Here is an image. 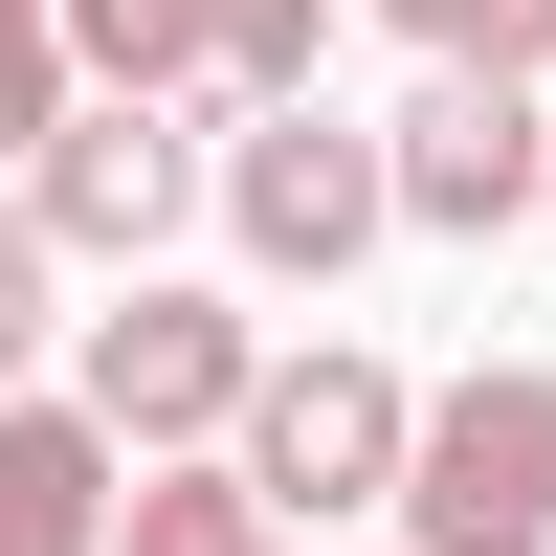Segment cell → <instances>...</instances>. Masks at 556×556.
Returning <instances> with one entry per match:
<instances>
[{
    "label": "cell",
    "instance_id": "4",
    "mask_svg": "<svg viewBox=\"0 0 556 556\" xmlns=\"http://www.w3.org/2000/svg\"><path fill=\"white\" fill-rule=\"evenodd\" d=\"M178 201H201V134H178V112H67V134L23 156V223H45V267H134V290H156Z\"/></svg>",
    "mask_w": 556,
    "mask_h": 556
},
{
    "label": "cell",
    "instance_id": "9",
    "mask_svg": "<svg viewBox=\"0 0 556 556\" xmlns=\"http://www.w3.org/2000/svg\"><path fill=\"white\" fill-rule=\"evenodd\" d=\"M424 67H468V89H556V0H379Z\"/></svg>",
    "mask_w": 556,
    "mask_h": 556
},
{
    "label": "cell",
    "instance_id": "1",
    "mask_svg": "<svg viewBox=\"0 0 556 556\" xmlns=\"http://www.w3.org/2000/svg\"><path fill=\"white\" fill-rule=\"evenodd\" d=\"M401 534H424V556H556V379H534V356H490V379L424 401Z\"/></svg>",
    "mask_w": 556,
    "mask_h": 556
},
{
    "label": "cell",
    "instance_id": "13",
    "mask_svg": "<svg viewBox=\"0 0 556 556\" xmlns=\"http://www.w3.org/2000/svg\"><path fill=\"white\" fill-rule=\"evenodd\" d=\"M45 290H67V267H45V223H23V201H0V379H23V356H45V334H67V312H45Z\"/></svg>",
    "mask_w": 556,
    "mask_h": 556
},
{
    "label": "cell",
    "instance_id": "14",
    "mask_svg": "<svg viewBox=\"0 0 556 556\" xmlns=\"http://www.w3.org/2000/svg\"><path fill=\"white\" fill-rule=\"evenodd\" d=\"M534 223H556V178H534Z\"/></svg>",
    "mask_w": 556,
    "mask_h": 556
},
{
    "label": "cell",
    "instance_id": "11",
    "mask_svg": "<svg viewBox=\"0 0 556 556\" xmlns=\"http://www.w3.org/2000/svg\"><path fill=\"white\" fill-rule=\"evenodd\" d=\"M312 67H334V0H223V89L245 112H312Z\"/></svg>",
    "mask_w": 556,
    "mask_h": 556
},
{
    "label": "cell",
    "instance_id": "12",
    "mask_svg": "<svg viewBox=\"0 0 556 556\" xmlns=\"http://www.w3.org/2000/svg\"><path fill=\"white\" fill-rule=\"evenodd\" d=\"M45 134H67V23L0 0V156H45Z\"/></svg>",
    "mask_w": 556,
    "mask_h": 556
},
{
    "label": "cell",
    "instance_id": "3",
    "mask_svg": "<svg viewBox=\"0 0 556 556\" xmlns=\"http://www.w3.org/2000/svg\"><path fill=\"white\" fill-rule=\"evenodd\" d=\"M245 379H267V334L223 290H134V312H89V445H223L245 424Z\"/></svg>",
    "mask_w": 556,
    "mask_h": 556
},
{
    "label": "cell",
    "instance_id": "6",
    "mask_svg": "<svg viewBox=\"0 0 556 556\" xmlns=\"http://www.w3.org/2000/svg\"><path fill=\"white\" fill-rule=\"evenodd\" d=\"M223 223H245V267H290V290H334L356 245H379V134H334V112H245L223 134Z\"/></svg>",
    "mask_w": 556,
    "mask_h": 556
},
{
    "label": "cell",
    "instance_id": "8",
    "mask_svg": "<svg viewBox=\"0 0 556 556\" xmlns=\"http://www.w3.org/2000/svg\"><path fill=\"white\" fill-rule=\"evenodd\" d=\"M67 23V67L112 89V112H178V89L223 67V0H45Z\"/></svg>",
    "mask_w": 556,
    "mask_h": 556
},
{
    "label": "cell",
    "instance_id": "10",
    "mask_svg": "<svg viewBox=\"0 0 556 556\" xmlns=\"http://www.w3.org/2000/svg\"><path fill=\"white\" fill-rule=\"evenodd\" d=\"M112 556H290L245 513V468H178V490H112Z\"/></svg>",
    "mask_w": 556,
    "mask_h": 556
},
{
    "label": "cell",
    "instance_id": "5",
    "mask_svg": "<svg viewBox=\"0 0 556 556\" xmlns=\"http://www.w3.org/2000/svg\"><path fill=\"white\" fill-rule=\"evenodd\" d=\"M534 178H556V112H534V89H468V67H424V89H401V134H379V201L424 223V245L534 223Z\"/></svg>",
    "mask_w": 556,
    "mask_h": 556
},
{
    "label": "cell",
    "instance_id": "7",
    "mask_svg": "<svg viewBox=\"0 0 556 556\" xmlns=\"http://www.w3.org/2000/svg\"><path fill=\"white\" fill-rule=\"evenodd\" d=\"M0 556H112V445H89V401H0Z\"/></svg>",
    "mask_w": 556,
    "mask_h": 556
},
{
    "label": "cell",
    "instance_id": "2",
    "mask_svg": "<svg viewBox=\"0 0 556 556\" xmlns=\"http://www.w3.org/2000/svg\"><path fill=\"white\" fill-rule=\"evenodd\" d=\"M401 445H424V401L379 379V356H267L245 379V513H401Z\"/></svg>",
    "mask_w": 556,
    "mask_h": 556
}]
</instances>
